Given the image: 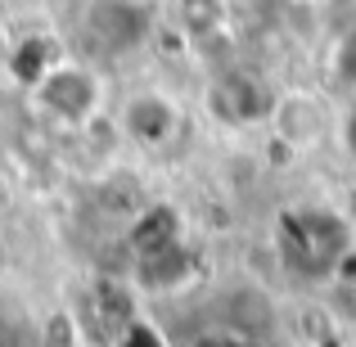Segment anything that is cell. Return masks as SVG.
<instances>
[{"label":"cell","mask_w":356,"mask_h":347,"mask_svg":"<svg viewBox=\"0 0 356 347\" xmlns=\"http://www.w3.org/2000/svg\"><path fill=\"white\" fill-rule=\"evenodd\" d=\"M348 149L356 154V113H352V122H348Z\"/></svg>","instance_id":"9"},{"label":"cell","mask_w":356,"mask_h":347,"mask_svg":"<svg viewBox=\"0 0 356 347\" xmlns=\"http://www.w3.org/2000/svg\"><path fill=\"white\" fill-rule=\"evenodd\" d=\"M203 99H208V113L217 122H226V127H261V122H270V113H275L280 95L257 77V72L226 68V72H217V77L208 81Z\"/></svg>","instance_id":"4"},{"label":"cell","mask_w":356,"mask_h":347,"mask_svg":"<svg viewBox=\"0 0 356 347\" xmlns=\"http://www.w3.org/2000/svg\"><path fill=\"white\" fill-rule=\"evenodd\" d=\"M172 18L181 27V36H217L226 27V0H172Z\"/></svg>","instance_id":"7"},{"label":"cell","mask_w":356,"mask_h":347,"mask_svg":"<svg viewBox=\"0 0 356 347\" xmlns=\"http://www.w3.org/2000/svg\"><path fill=\"white\" fill-rule=\"evenodd\" d=\"M149 5H158V0H149Z\"/></svg>","instance_id":"10"},{"label":"cell","mask_w":356,"mask_h":347,"mask_svg":"<svg viewBox=\"0 0 356 347\" xmlns=\"http://www.w3.org/2000/svg\"><path fill=\"white\" fill-rule=\"evenodd\" d=\"M27 104L50 127L81 136V131H90L95 122L108 118V77L99 72V63L77 59V54H59L27 81Z\"/></svg>","instance_id":"1"},{"label":"cell","mask_w":356,"mask_h":347,"mask_svg":"<svg viewBox=\"0 0 356 347\" xmlns=\"http://www.w3.org/2000/svg\"><path fill=\"white\" fill-rule=\"evenodd\" d=\"M77 27L104 59H131L154 45L158 5H149V0H86Z\"/></svg>","instance_id":"2"},{"label":"cell","mask_w":356,"mask_h":347,"mask_svg":"<svg viewBox=\"0 0 356 347\" xmlns=\"http://www.w3.org/2000/svg\"><path fill=\"white\" fill-rule=\"evenodd\" d=\"M0 347H18V321H14L5 298H0Z\"/></svg>","instance_id":"8"},{"label":"cell","mask_w":356,"mask_h":347,"mask_svg":"<svg viewBox=\"0 0 356 347\" xmlns=\"http://www.w3.org/2000/svg\"><path fill=\"white\" fill-rule=\"evenodd\" d=\"M199 275V257L185 239L176 243H163V248H149V252H136L127 266V284L145 298H172V293H185Z\"/></svg>","instance_id":"5"},{"label":"cell","mask_w":356,"mask_h":347,"mask_svg":"<svg viewBox=\"0 0 356 347\" xmlns=\"http://www.w3.org/2000/svg\"><path fill=\"white\" fill-rule=\"evenodd\" d=\"M108 122H113V131L127 140V145L158 154V149H167V145L181 140L185 113H181V104H176L172 90L136 86V90H127V95L118 99V108L108 113Z\"/></svg>","instance_id":"3"},{"label":"cell","mask_w":356,"mask_h":347,"mask_svg":"<svg viewBox=\"0 0 356 347\" xmlns=\"http://www.w3.org/2000/svg\"><path fill=\"white\" fill-rule=\"evenodd\" d=\"M289 257L298 261L302 271H330L334 261H339V252H343V243H348V230L339 226V221L330 217V212H321V208H312V212H298L293 221H289Z\"/></svg>","instance_id":"6"}]
</instances>
